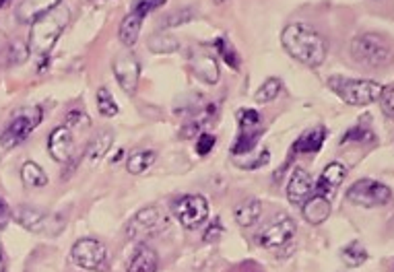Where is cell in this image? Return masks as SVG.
<instances>
[{
  "instance_id": "1",
  "label": "cell",
  "mask_w": 394,
  "mask_h": 272,
  "mask_svg": "<svg viewBox=\"0 0 394 272\" xmlns=\"http://www.w3.org/2000/svg\"><path fill=\"white\" fill-rule=\"evenodd\" d=\"M281 44L287 54L310 69H318L328 54V44L324 36L308 23L287 25L281 34Z\"/></svg>"
},
{
  "instance_id": "2",
  "label": "cell",
  "mask_w": 394,
  "mask_h": 272,
  "mask_svg": "<svg viewBox=\"0 0 394 272\" xmlns=\"http://www.w3.org/2000/svg\"><path fill=\"white\" fill-rule=\"evenodd\" d=\"M71 9L60 2L52 11H48L46 15H41L31 23V31H29V50L39 56H48L50 50L56 46L60 36L64 34V29L71 23Z\"/></svg>"
},
{
  "instance_id": "3",
  "label": "cell",
  "mask_w": 394,
  "mask_h": 272,
  "mask_svg": "<svg viewBox=\"0 0 394 272\" xmlns=\"http://www.w3.org/2000/svg\"><path fill=\"white\" fill-rule=\"evenodd\" d=\"M328 87L347 106H357V108L378 101L384 91L382 83H375L370 79H349V76H330Z\"/></svg>"
},
{
  "instance_id": "4",
  "label": "cell",
  "mask_w": 394,
  "mask_h": 272,
  "mask_svg": "<svg viewBox=\"0 0 394 272\" xmlns=\"http://www.w3.org/2000/svg\"><path fill=\"white\" fill-rule=\"evenodd\" d=\"M351 56L361 66L382 69L393 62V46L378 34H359L351 39Z\"/></svg>"
},
{
  "instance_id": "5",
  "label": "cell",
  "mask_w": 394,
  "mask_h": 272,
  "mask_svg": "<svg viewBox=\"0 0 394 272\" xmlns=\"http://www.w3.org/2000/svg\"><path fill=\"white\" fill-rule=\"evenodd\" d=\"M41 120H44V109L39 106L21 108L19 111L13 114L11 122L0 132V145L4 148H15L29 138V134L41 124Z\"/></svg>"
},
{
  "instance_id": "6",
  "label": "cell",
  "mask_w": 394,
  "mask_h": 272,
  "mask_svg": "<svg viewBox=\"0 0 394 272\" xmlns=\"http://www.w3.org/2000/svg\"><path fill=\"white\" fill-rule=\"evenodd\" d=\"M15 221L19 223L23 229L31 231V233H48V236H58L64 227V218L52 213H44L41 208L36 206H27L21 204L13 213Z\"/></svg>"
},
{
  "instance_id": "7",
  "label": "cell",
  "mask_w": 394,
  "mask_h": 272,
  "mask_svg": "<svg viewBox=\"0 0 394 272\" xmlns=\"http://www.w3.org/2000/svg\"><path fill=\"white\" fill-rule=\"evenodd\" d=\"M168 227V217L163 215V211L155 204L141 208L126 225V237L132 241H143L147 237L157 236L159 231H163Z\"/></svg>"
},
{
  "instance_id": "8",
  "label": "cell",
  "mask_w": 394,
  "mask_h": 272,
  "mask_svg": "<svg viewBox=\"0 0 394 272\" xmlns=\"http://www.w3.org/2000/svg\"><path fill=\"white\" fill-rule=\"evenodd\" d=\"M347 198L357 206L363 208H375V206H384L393 200V190L382 183V181L372 180V178H363L355 181L349 190H347Z\"/></svg>"
},
{
  "instance_id": "9",
  "label": "cell",
  "mask_w": 394,
  "mask_h": 272,
  "mask_svg": "<svg viewBox=\"0 0 394 272\" xmlns=\"http://www.w3.org/2000/svg\"><path fill=\"white\" fill-rule=\"evenodd\" d=\"M171 211L184 229H196L208 218V200L203 194H184L171 204Z\"/></svg>"
},
{
  "instance_id": "10",
  "label": "cell",
  "mask_w": 394,
  "mask_h": 272,
  "mask_svg": "<svg viewBox=\"0 0 394 272\" xmlns=\"http://www.w3.org/2000/svg\"><path fill=\"white\" fill-rule=\"evenodd\" d=\"M106 258H108V248L103 246V241L95 237L79 239L71 250V260L83 271H97L106 262Z\"/></svg>"
},
{
  "instance_id": "11",
  "label": "cell",
  "mask_w": 394,
  "mask_h": 272,
  "mask_svg": "<svg viewBox=\"0 0 394 272\" xmlns=\"http://www.w3.org/2000/svg\"><path fill=\"white\" fill-rule=\"evenodd\" d=\"M296 231H298V225L296 221L287 215H281L277 217L273 223H268L261 231L258 236V243L266 248V250H275V248H283L287 246L293 237H296Z\"/></svg>"
},
{
  "instance_id": "12",
  "label": "cell",
  "mask_w": 394,
  "mask_h": 272,
  "mask_svg": "<svg viewBox=\"0 0 394 272\" xmlns=\"http://www.w3.org/2000/svg\"><path fill=\"white\" fill-rule=\"evenodd\" d=\"M112 71L122 91L126 95H134L138 89V81H141V62L136 60V56L131 54V52L116 56Z\"/></svg>"
},
{
  "instance_id": "13",
  "label": "cell",
  "mask_w": 394,
  "mask_h": 272,
  "mask_svg": "<svg viewBox=\"0 0 394 272\" xmlns=\"http://www.w3.org/2000/svg\"><path fill=\"white\" fill-rule=\"evenodd\" d=\"M73 145H75V134L71 126H58L50 132L48 136V153L58 163H66L73 155Z\"/></svg>"
},
{
  "instance_id": "14",
  "label": "cell",
  "mask_w": 394,
  "mask_h": 272,
  "mask_svg": "<svg viewBox=\"0 0 394 272\" xmlns=\"http://www.w3.org/2000/svg\"><path fill=\"white\" fill-rule=\"evenodd\" d=\"M314 192V180L312 176L303 169V167H296L289 183H287V200L296 206H301L305 200L312 196Z\"/></svg>"
},
{
  "instance_id": "15",
  "label": "cell",
  "mask_w": 394,
  "mask_h": 272,
  "mask_svg": "<svg viewBox=\"0 0 394 272\" xmlns=\"http://www.w3.org/2000/svg\"><path fill=\"white\" fill-rule=\"evenodd\" d=\"M345 178H347V167L340 163V161H330V163L324 167V171L320 173L318 183L314 186L316 188V194H322V196L330 198L338 190V186L345 181Z\"/></svg>"
},
{
  "instance_id": "16",
  "label": "cell",
  "mask_w": 394,
  "mask_h": 272,
  "mask_svg": "<svg viewBox=\"0 0 394 272\" xmlns=\"http://www.w3.org/2000/svg\"><path fill=\"white\" fill-rule=\"evenodd\" d=\"M190 66H192L194 76L201 79L207 85H215L219 81V66H217L213 56L205 54V52H196L190 58Z\"/></svg>"
},
{
  "instance_id": "17",
  "label": "cell",
  "mask_w": 394,
  "mask_h": 272,
  "mask_svg": "<svg viewBox=\"0 0 394 272\" xmlns=\"http://www.w3.org/2000/svg\"><path fill=\"white\" fill-rule=\"evenodd\" d=\"M301 206H303V218H305L310 225H320V223H324L326 218L330 217V211H333L330 198H326V196H322V194L310 196Z\"/></svg>"
},
{
  "instance_id": "18",
  "label": "cell",
  "mask_w": 394,
  "mask_h": 272,
  "mask_svg": "<svg viewBox=\"0 0 394 272\" xmlns=\"http://www.w3.org/2000/svg\"><path fill=\"white\" fill-rule=\"evenodd\" d=\"M62 0H23L17 9V21L23 25H31L36 19L41 15H46L48 11H52L54 6H58Z\"/></svg>"
},
{
  "instance_id": "19",
  "label": "cell",
  "mask_w": 394,
  "mask_h": 272,
  "mask_svg": "<svg viewBox=\"0 0 394 272\" xmlns=\"http://www.w3.org/2000/svg\"><path fill=\"white\" fill-rule=\"evenodd\" d=\"M159 268V258L157 252L147 246V243H138L134 248L128 262V271L131 272H155Z\"/></svg>"
},
{
  "instance_id": "20",
  "label": "cell",
  "mask_w": 394,
  "mask_h": 272,
  "mask_svg": "<svg viewBox=\"0 0 394 272\" xmlns=\"http://www.w3.org/2000/svg\"><path fill=\"white\" fill-rule=\"evenodd\" d=\"M113 132L112 130H99L94 138L89 141V145L85 148V159L89 165H97L112 148Z\"/></svg>"
},
{
  "instance_id": "21",
  "label": "cell",
  "mask_w": 394,
  "mask_h": 272,
  "mask_svg": "<svg viewBox=\"0 0 394 272\" xmlns=\"http://www.w3.org/2000/svg\"><path fill=\"white\" fill-rule=\"evenodd\" d=\"M328 136V130L324 126H316L308 132H303L300 138L293 143V151L296 153H318L324 141Z\"/></svg>"
},
{
  "instance_id": "22",
  "label": "cell",
  "mask_w": 394,
  "mask_h": 272,
  "mask_svg": "<svg viewBox=\"0 0 394 272\" xmlns=\"http://www.w3.org/2000/svg\"><path fill=\"white\" fill-rule=\"evenodd\" d=\"M263 134L264 132L258 126L242 128V132L238 134L236 143H233V146H231V153H233V157L252 153V151L256 148V145H258V141L263 138Z\"/></svg>"
},
{
  "instance_id": "23",
  "label": "cell",
  "mask_w": 394,
  "mask_h": 272,
  "mask_svg": "<svg viewBox=\"0 0 394 272\" xmlns=\"http://www.w3.org/2000/svg\"><path fill=\"white\" fill-rule=\"evenodd\" d=\"M143 21H145V19H141L138 15H134V13H128L126 17L122 19L120 29H118V37H120V41H122L126 48H132V46L138 41L141 29H143Z\"/></svg>"
},
{
  "instance_id": "24",
  "label": "cell",
  "mask_w": 394,
  "mask_h": 272,
  "mask_svg": "<svg viewBox=\"0 0 394 272\" xmlns=\"http://www.w3.org/2000/svg\"><path fill=\"white\" fill-rule=\"evenodd\" d=\"M263 215V202L256 198H250L246 200L242 206H238L236 208V223L240 225V227H252V225H256L258 223V218Z\"/></svg>"
},
{
  "instance_id": "25",
  "label": "cell",
  "mask_w": 394,
  "mask_h": 272,
  "mask_svg": "<svg viewBox=\"0 0 394 272\" xmlns=\"http://www.w3.org/2000/svg\"><path fill=\"white\" fill-rule=\"evenodd\" d=\"M21 180L27 188H44L48 183V173L36 161H25L21 167Z\"/></svg>"
},
{
  "instance_id": "26",
  "label": "cell",
  "mask_w": 394,
  "mask_h": 272,
  "mask_svg": "<svg viewBox=\"0 0 394 272\" xmlns=\"http://www.w3.org/2000/svg\"><path fill=\"white\" fill-rule=\"evenodd\" d=\"M155 159H157L155 151H136V153H132L131 157H128L126 169L132 176H141V173H145L149 169L151 165L155 163Z\"/></svg>"
},
{
  "instance_id": "27",
  "label": "cell",
  "mask_w": 394,
  "mask_h": 272,
  "mask_svg": "<svg viewBox=\"0 0 394 272\" xmlns=\"http://www.w3.org/2000/svg\"><path fill=\"white\" fill-rule=\"evenodd\" d=\"M151 52L155 54H171L180 48V41L171 34H166V31H159V34H153L147 41Z\"/></svg>"
},
{
  "instance_id": "28",
  "label": "cell",
  "mask_w": 394,
  "mask_h": 272,
  "mask_svg": "<svg viewBox=\"0 0 394 272\" xmlns=\"http://www.w3.org/2000/svg\"><path fill=\"white\" fill-rule=\"evenodd\" d=\"M215 48H217L219 56L226 60V64L231 69V71H240V66H242V58H240L238 50L231 46V41H229L226 36H221L215 39Z\"/></svg>"
},
{
  "instance_id": "29",
  "label": "cell",
  "mask_w": 394,
  "mask_h": 272,
  "mask_svg": "<svg viewBox=\"0 0 394 272\" xmlns=\"http://www.w3.org/2000/svg\"><path fill=\"white\" fill-rule=\"evenodd\" d=\"M340 258H343V262H345L349 268H357V266H361V264L368 260V250H365L359 241H351V243H347V246L340 250Z\"/></svg>"
},
{
  "instance_id": "30",
  "label": "cell",
  "mask_w": 394,
  "mask_h": 272,
  "mask_svg": "<svg viewBox=\"0 0 394 272\" xmlns=\"http://www.w3.org/2000/svg\"><path fill=\"white\" fill-rule=\"evenodd\" d=\"M281 79H277V76L266 79L263 85L258 87V91L254 93V101H256V104H271V101H275L277 95L281 93Z\"/></svg>"
},
{
  "instance_id": "31",
  "label": "cell",
  "mask_w": 394,
  "mask_h": 272,
  "mask_svg": "<svg viewBox=\"0 0 394 272\" xmlns=\"http://www.w3.org/2000/svg\"><path fill=\"white\" fill-rule=\"evenodd\" d=\"M95 104H97V111H99L103 118H113V116H118V104L113 101L110 89H106V87L97 89Z\"/></svg>"
},
{
  "instance_id": "32",
  "label": "cell",
  "mask_w": 394,
  "mask_h": 272,
  "mask_svg": "<svg viewBox=\"0 0 394 272\" xmlns=\"http://www.w3.org/2000/svg\"><path fill=\"white\" fill-rule=\"evenodd\" d=\"M163 4H166V0H132L131 13L138 15L141 19H145L149 13L157 11Z\"/></svg>"
},
{
  "instance_id": "33",
  "label": "cell",
  "mask_w": 394,
  "mask_h": 272,
  "mask_svg": "<svg viewBox=\"0 0 394 272\" xmlns=\"http://www.w3.org/2000/svg\"><path fill=\"white\" fill-rule=\"evenodd\" d=\"M6 50H9V64H13V66L23 64V62L29 58V46H27V44H23V41H15V44H11Z\"/></svg>"
},
{
  "instance_id": "34",
  "label": "cell",
  "mask_w": 394,
  "mask_h": 272,
  "mask_svg": "<svg viewBox=\"0 0 394 272\" xmlns=\"http://www.w3.org/2000/svg\"><path fill=\"white\" fill-rule=\"evenodd\" d=\"M238 124L240 128H252V126H261V114L256 109L244 108L238 111Z\"/></svg>"
},
{
  "instance_id": "35",
  "label": "cell",
  "mask_w": 394,
  "mask_h": 272,
  "mask_svg": "<svg viewBox=\"0 0 394 272\" xmlns=\"http://www.w3.org/2000/svg\"><path fill=\"white\" fill-rule=\"evenodd\" d=\"M217 143V138H215V134H211V132H201L198 134V138H196V153L201 155V157H205L208 155L211 151H213V146Z\"/></svg>"
},
{
  "instance_id": "36",
  "label": "cell",
  "mask_w": 394,
  "mask_h": 272,
  "mask_svg": "<svg viewBox=\"0 0 394 272\" xmlns=\"http://www.w3.org/2000/svg\"><path fill=\"white\" fill-rule=\"evenodd\" d=\"M380 108H382V111L388 116V118H393L394 120V85L393 87H384V91H382V95H380Z\"/></svg>"
},
{
  "instance_id": "37",
  "label": "cell",
  "mask_w": 394,
  "mask_h": 272,
  "mask_svg": "<svg viewBox=\"0 0 394 272\" xmlns=\"http://www.w3.org/2000/svg\"><path fill=\"white\" fill-rule=\"evenodd\" d=\"M192 15H194V13H192L190 9H182V11L169 15V17L163 21V27H180V25H184L188 21H192Z\"/></svg>"
},
{
  "instance_id": "38",
  "label": "cell",
  "mask_w": 394,
  "mask_h": 272,
  "mask_svg": "<svg viewBox=\"0 0 394 272\" xmlns=\"http://www.w3.org/2000/svg\"><path fill=\"white\" fill-rule=\"evenodd\" d=\"M372 132L370 130H363L361 126L351 128L345 136H343V143H349V141H372Z\"/></svg>"
},
{
  "instance_id": "39",
  "label": "cell",
  "mask_w": 394,
  "mask_h": 272,
  "mask_svg": "<svg viewBox=\"0 0 394 272\" xmlns=\"http://www.w3.org/2000/svg\"><path fill=\"white\" fill-rule=\"evenodd\" d=\"M221 233H223V227H221V221L219 218H215L211 225L207 227V231H205V236H203V239L207 241V243H215L219 237H221Z\"/></svg>"
},
{
  "instance_id": "40",
  "label": "cell",
  "mask_w": 394,
  "mask_h": 272,
  "mask_svg": "<svg viewBox=\"0 0 394 272\" xmlns=\"http://www.w3.org/2000/svg\"><path fill=\"white\" fill-rule=\"evenodd\" d=\"M11 217H13V215H11L9 204L0 198V231H4V229H6V225L11 223Z\"/></svg>"
},
{
  "instance_id": "41",
  "label": "cell",
  "mask_w": 394,
  "mask_h": 272,
  "mask_svg": "<svg viewBox=\"0 0 394 272\" xmlns=\"http://www.w3.org/2000/svg\"><path fill=\"white\" fill-rule=\"evenodd\" d=\"M6 46H9V39H6V34H4V29L0 27V52H2V50H6Z\"/></svg>"
},
{
  "instance_id": "42",
  "label": "cell",
  "mask_w": 394,
  "mask_h": 272,
  "mask_svg": "<svg viewBox=\"0 0 394 272\" xmlns=\"http://www.w3.org/2000/svg\"><path fill=\"white\" fill-rule=\"evenodd\" d=\"M2 271H6V258H4V250L0 246V272Z\"/></svg>"
},
{
  "instance_id": "43",
  "label": "cell",
  "mask_w": 394,
  "mask_h": 272,
  "mask_svg": "<svg viewBox=\"0 0 394 272\" xmlns=\"http://www.w3.org/2000/svg\"><path fill=\"white\" fill-rule=\"evenodd\" d=\"M9 2H11V0H0V9H4V6H6Z\"/></svg>"
},
{
  "instance_id": "44",
  "label": "cell",
  "mask_w": 394,
  "mask_h": 272,
  "mask_svg": "<svg viewBox=\"0 0 394 272\" xmlns=\"http://www.w3.org/2000/svg\"><path fill=\"white\" fill-rule=\"evenodd\" d=\"M89 2H94V4H103V2H108V0H89Z\"/></svg>"
},
{
  "instance_id": "45",
  "label": "cell",
  "mask_w": 394,
  "mask_h": 272,
  "mask_svg": "<svg viewBox=\"0 0 394 272\" xmlns=\"http://www.w3.org/2000/svg\"><path fill=\"white\" fill-rule=\"evenodd\" d=\"M215 2H217V4H221V2H226V0H215Z\"/></svg>"
}]
</instances>
